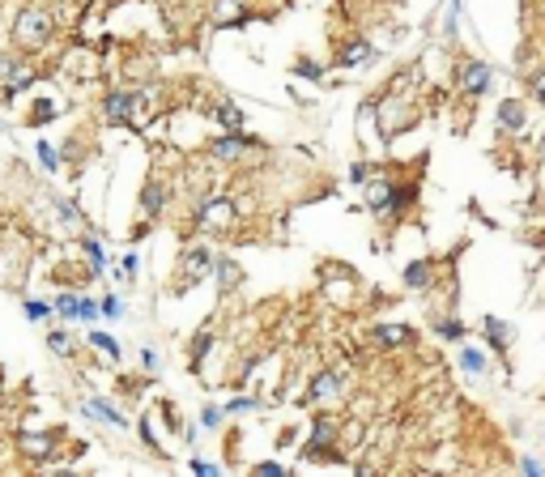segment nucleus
Here are the masks:
<instances>
[{"label": "nucleus", "mask_w": 545, "mask_h": 477, "mask_svg": "<svg viewBox=\"0 0 545 477\" xmlns=\"http://www.w3.org/2000/svg\"><path fill=\"white\" fill-rule=\"evenodd\" d=\"M243 0H213V21L217 26H234V21H243V9H239Z\"/></svg>", "instance_id": "nucleus-18"}, {"label": "nucleus", "mask_w": 545, "mask_h": 477, "mask_svg": "<svg viewBox=\"0 0 545 477\" xmlns=\"http://www.w3.org/2000/svg\"><path fill=\"white\" fill-rule=\"evenodd\" d=\"M162 209H166V188H162L158 179H149L145 192H141V213H145V218H158Z\"/></svg>", "instance_id": "nucleus-10"}, {"label": "nucleus", "mask_w": 545, "mask_h": 477, "mask_svg": "<svg viewBox=\"0 0 545 477\" xmlns=\"http://www.w3.org/2000/svg\"><path fill=\"white\" fill-rule=\"evenodd\" d=\"M533 94H537V98L545 102V68L537 73V77H533Z\"/></svg>", "instance_id": "nucleus-40"}, {"label": "nucleus", "mask_w": 545, "mask_h": 477, "mask_svg": "<svg viewBox=\"0 0 545 477\" xmlns=\"http://www.w3.org/2000/svg\"><path fill=\"white\" fill-rule=\"evenodd\" d=\"M333 435H337V431H333V422H324V418H320V422H315V431H311L307 456H311V461H315V456H328V452H333Z\"/></svg>", "instance_id": "nucleus-12"}, {"label": "nucleus", "mask_w": 545, "mask_h": 477, "mask_svg": "<svg viewBox=\"0 0 545 477\" xmlns=\"http://www.w3.org/2000/svg\"><path fill=\"white\" fill-rule=\"evenodd\" d=\"M94 316H98V303H94V299H81V320H85V324H90V320H94Z\"/></svg>", "instance_id": "nucleus-36"}, {"label": "nucleus", "mask_w": 545, "mask_h": 477, "mask_svg": "<svg viewBox=\"0 0 545 477\" xmlns=\"http://www.w3.org/2000/svg\"><path fill=\"white\" fill-rule=\"evenodd\" d=\"M85 256H90V273L98 277V273H102V243H98L94 235H85Z\"/></svg>", "instance_id": "nucleus-26"}, {"label": "nucleus", "mask_w": 545, "mask_h": 477, "mask_svg": "<svg viewBox=\"0 0 545 477\" xmlns=\"http://www.w3.org/2000/svg\"><path fill=\"white\" fill-rule=\"evenodd\" d=\"M47 448H51V439H43V435H26V452L38 461V456H47Z\"/></svg>", "instance_id": "nucleus-30"}, {"label": "nucleus", "mask_w": 545, "mask_h": 477, "mask_svg": "<svg viewBox=\"0 0 545 477\" xmlns=\"http://www.w3.org/2000/svg\"><path fill=\"white\" fill-rule=\"evenodd\" d=\"M119 311H124V303H119V299H115V294H107V299H102V303H98V316H107V320H115V316H119Z\"/></svg>", "instance_id": "nucleus-31"}, {"label": "nucleus", "mask_w": 545, "mask_h": 477, "mask_svg": "<svg viewBox=\"0 0 545 477\" xmlns=\"http://www.w3.org/2000/svg\"><path fill=\"white\" fill-rule=\"evenodd\" d=\"M431 273H435L431 260H414V264L405 269V286H409V290H426V286H431Z\"/></svg>", "instance_id": "nucleus-16"}, {"label": "nucleus", "mask_w": 545, "mask_h": 477, "mask_svg": "<svg viewBox=\"0 0 545 477\" xmlns=\"http://www.w3.org/2000/svg\"><path fill=\"white\" fill-rule=\"evenodd\" d=\"M141 367H145V371H158L162 363H158V354H153V350H141Z\"/></svg>", "instance_id": "nucleus-37"}, {"label": "nucleus", "mask_w": 545, "mask_h": 477, "mask_svg": "<svg viewBox=\"0 0 545 477\" xmlns=\"http://www.w3.org/2000/svg\"><path fill=\"white\" fill-rule=\"evenodd\" d=\"M371 337H375V345H384V350H392V345H409V341H414V333H409L405 324H379Z\"/></svg>", "instance_id": "nucleus-11"}, {"label": "nucleus", "mask_w": 545, "mask_h": 477, "mask_svg": "<svg viewBox=\"0 0 545 477\" xmlns=\"http://www.w3.org/2000/svg\"><path fill=\"white\" fill-rule=\"evenodd\" d=\"M239 409H256V401H230L222 414H239Z\"/></svg>", "instance_id": "nucleus-39"}, {"label": "nucleus", "mask_w": 545, "mask_h": 477, "mask_svg": "<svg viewBox=\"0 0 545 477\" xmlns=\"http://www.w3.org/2000/svg\"><path fill=\"white\" fill-rule=\"evenodd\" d=\"M81 409H85L90 418H98V422H107V427H119V431L128 427V418H124V414H119V409H115L111 401H102V397H90V401H85Z\"/></svg>", "instance_id": "nucleus-9"}, {"label": "nucleus", "mask_w": 545, "mask_h": 477, "mask_svg": "<svg viewBox=\"0 0 545 477\" xmlns=\"http://www.w3.org/2000/svg\"><path fill=\"white\" fill-rule=\"evenodd\" d=\"M196 222H200V226H209V230L230 226V222H234V200H226V196L205 200V205H200V213H196Z\"/></svg>", "instance_id": "nucleus-6"}, {"label": "nucleus", "mask_w": 545, "mask_h": 477, "mask_svg": "<svg viewBox=\"0 0 545 477\" xmlns=\"http://www.w3.org/2000/svg\"><path fill=\"white\" fill-rule=\"evenodd\" d=\"M30 81H34L30 64L17 60L13 51H0V85H4V94H17V90H26Z\"/></svg>", "instance_id": "nucleus-5"}, {"label": "nucleus", "mask_w": 545, "mask_h": 477, "mask_svg": "<svg viewBox=\"0 0 545 477\" xmlns=\"http://www.w3.org/2000/svg\"><path fill=\"white\" fill-rule=\"evenodd\" d=\"M55 209H60V222H77V218H81V213H77V205H72V200H60V205H55Z\"/></svg>", "instance_id": "nucleus-34"}, {"label": "nucleus", "mask_w": 545, "mask_h": 477, "mask_svg": "<svg viewBox=\"0 0 545 477\" xmlns=\"http://www.w3.org/2000/svg\"><path fill=\"white\" fill-rule=\"evenodd\" d=\"M499 128H507V132H524V128H529V107L516 102V98H507V102L499 107Z\"/></svg>", "instance_id": "nucleus-8"}, {"label": "nucleus", "mask_w": 545, "mask_h": 477, "mask_svg": "<svg viewBox=\"0 0 545 477\" xmlns=\"http://www.w3.org/2000/svg\"><path fill=\"white\" fill-rule=\"evenodd\" d=\"M337 392H341V375L328 371V375H315V380H311V392H307V397H311V401H333Z\"/></svg>", "instance_id": "nucleus-14"}, {"label": "nucleus", "mask_w": 545, "mask_h": 477, "mask_svg": "<svg viewBox=\"0 0 545 477\" xmlns=\"http://www.w3.org/2000/svg\"><path fill=\"white\" fill-rule=\"evenodd\" d=\"M90 345H98L111 363H119V354H124V345H119L115 337H107V333H90Z\"/></svg>", "instance_id": "nucleus-22"}, {"label": "nucleus", "mask_w": 545, "mask_h": 477, "mask_svg": "<svg viewBox=\"0 0 545 477\" xmlns=\"http://www.w3.org/2000/svg\"><path fill=\"white\" fill-rule=\"evenodd\" d=\"M47 345H51L60 358H68V354H72V341H68V333H64V328H55V333L47 337Z\"/></svg>", "instance_id": "nucleus-28"}, {"label": "nucleus", "mask_w": 545, "mask_h": 477, "mask_svg": "<svg viewBox=\"0 0 545 477\" xmlns=\"http://www.w3.org/2000/svg\"><path fill=\"white\" fill-rule=\"evenodd\" d=\"M55 111H60V107H55V98H38V102H34V115H30V124L38 128V124H47V119H55Z\"/></svg>", "instance_id": "nucleus-24"}, {"label": "nucleus", "mask_w": 545, "mask_h": 477, "mask_svg": "<svg viewBox=\"0 0 545 477\" xmlns=\"http://www.w3.org/2000/svg\"><path fill=\"white\" fill-rule=\"evenodd\" d=\"M350 179H354V183H367V179H371V166H367V162H354V166H350Z\"/></svg>", "instance_id": "nucleus-33"}, {"label": "nucleus", "mask_w": 545, "mask_h": 477, "mask_svg": "<svg viewBox=\"0 0 545 477\" xmlns=\"http://www.w3.org/2000/svg\"><path fill=\"white\" fill-rule=\"evenodd\" d=\"M51 311H60L64 320H81V299H77V294H60V299L51 303Z\"/></svg>", "instance_id": "nucleus-21"}, {"label": "nucleus", "mask_w": 545, "mask_h": 477, "mask_svg": "<svg viewBox=\"0 0 545 477\" xmlns=\"http://www.w3.org/2000/svg\"><path fill=\"white\" fill-rule=\"evenodd\" d=\"M435 333H439L443 341H465V324H460V320H439Z\"/></svg>", "instance_id": "nucleus-27"}, {"label": "nucleus", "mask_w": 545, "mask_h": 477, "mask_svg": "<svg viewBox=\"0 0 545 477\" xmlns=\"http://www.w3.org/2000/svg\"><path fill=\"white\" fill-rule=\"evenodd\" d=\"M13 38L21 43V47H43L47 38H51V13H43V9H21L17 17H13Z\"/></svg>", "instance_id": "nucleus-1"}, {"label": "nucleus", "mask_w": 545, "mask_h": 477, "mask_svg": "<svg viewBox=\"0 0 545 477\" xmlns=\"http://www.w3.org/2000/svg\"><path fill=\"white\" fill-rule=\"evenodd\" d=\"M367 60H375V47H371L367 38H354V43L341 51V64H345V68H354V64H367Z\"/></svg>", "instance_id": "nucleus-15"}, {"label": "nucleus", "mask_w": 545, "mask_h": 477, "mask_svg": "<svg viewBox=\"0 0 545 477\" xmlns=\"http://www.w3.org/2000/svg\"><path fill=\"white\" fill-rule=\"evenodd\" d=\"M136 119V98L128 90L107 94V124H132Z\"/></svg>", "instance_id": "nucleus-7"}, {"label": "nucleus", "mask_w": 545, "mask_h": 477, "mask_svg": "<svg viewBox=\"0 0 545 477\" xmlns=\"http://www.w3.org/2000/svg\"><path fill=\"white\" fill-rule=\"evenodd\" d=\"M460 367H465L469 375H482V371H486V354L473 350V345H465V350H460Z\"/></svg>", "instance_id": "nucleus-23"}, {"label": "nucleus", "mask_w": 545, "mask_h": 477, "mask_svg": "<svg viewBox=\"0 0 545 477\" xmlns=\"http://www.w3.org/2000/svg\"><path fill=\"white\" fill-rule=\"evenodd\" d=\"M34 154H38V162H43V171H51V175L60 171V154H55V149H51L47 141H38V145H34Z\"/></svg>", "instance_id": "nucleus-25"}, {"label": "nucleus", "mask_w": 545, "mask_h": 477, "mask_svg": "<svg viewBox=\"0 0 545 477\" xmlns=\"http://www.w3.org/2000/svg\"><path fill=\"white\" fill-rule=\"evenodd\" d=\"M209 345H213V341H209V333H200V337H196V350H192V358L200 363V358L209 354Z\"/></svg>", "instance_id": "nucleus-35"}, {"label": "nucleus", "mask_w": 545, "mask_h": 477, "mask_svg": "<svg viewBox=\"0 0 545 477\" xmlns=\"http://www.w3.org/2000/svg\"><path fill=\"white\" fill-rule=\"evenodd\" d=\"M414 200V188H392L388 179H375L371 183V192H367V209L371 213H379V218H388V213H396L401 205H409Z\"/></svg>", "instance_id": "nucleus-2"}, {"label": "nucleus", "mask_w": 545, "mask_h": 477, "mask_svg": "<svg viewBox=\"0 0 545 477\" xmlns=\"http://www.w3.org/2000/svg\"><path fill=\"white\" fill-rule=\"evenodd\" d=\"M205 269H209V252H205V247H196V252H192V256L183 260V273H188V286H196Z\"/></svg>", "instance_id": "nucleus-19"}, {"label": "nucleus", "mask_w": 545, "mask_h": 477, "mask_svg": "<svg viewBox=\"0 0 545 477\" xmlns=\"http://www.w3.org/2000/svg\"><path fill=\"white\" fill-rule=\"evenodd\" d=\"M51 316V303H38V299H30L26 303V320H34V324H43Z\"/></svg>", "instance_id": "nucleus-29"}, {"label": "nucleus", "mask_w": 545, "mask_h": 477, "mask_svg": "<svg viewBox=\"0 0 545 477\" xmlns=\"http://www.w3.org/2000/svg\"><path fill=\"white\" fill-rule=\"evenodd\" d=\"M252 149H256V136H247L243 128L222 132V136L209 145V154H213V158H222V162H234V158H243V154H252Z\"/></svg>", "instance_id": "nucleus-4"}, {"label": "nucleus", "mask_w": 545, "mask_h": 477, "mask_svg": "<svg viewBox=\"0 0 545 477\" xmlns=\"http://www.w3.org/2000/svg\"><path fill=\"white\" fill-rule=\"evenodd\" d=\"M213 273H217V286H222V290H226V294H230V290H239V286H243V269H239V264H234V260H226V256H222V260H217V264H213Z\"/></svg>", "instance_id": "nucleus-13"}, {"label": "nucleus", "mask_w": 545, "mask_h": 477, "mask_svg": "<svg viewBox=\"0 0 545 477\" xmlns=\"http://www.w3.org/2000/svg\"><path fill=\"white\" fill-rule=\"evenodd\" d=\"M490 81H495V68H490V64H482V60H465V64L456 68V90H460V94H469V98L486 94V90H490Z\"/></svg>", "instance_id": "nucleus-3"}, {"label": "nucleus", "mask_w": 545, "mask_h": 477, "mask_svg": "<svg viewBox=\"0 0 545 477\" xmlns=\"http://www.w3.org/2000/svg\"><path fill=\"white\" fill-rule=\"evenodd\" d=\"M256 473H269V477H281V473H286V465H273V461H264V465H256Z\"/></svg>", "instance_id": "nucleus-38"}, {"label": "nucleus", "mask_w": 545, "mask_h": 477, "mask_svg": "<svg viewBox=\"0 0 545 477\" xmlns=\"http://www.w3.org/2000/svg\"><path fill=\"white\" fill-rule=\"evenodd\" d=\"M217 422H222V409H217V405H205V409H200V427H205V431H213Z\"/></svg>", "instance_id": "nucleus-32"}, {"label": "nucleus", "mask_w": 545, "mask_h": 477, "mask_svg": "<svg viewBox=\"0 0 545 477\" xmlns=\"http://www.w3.org/2000/svg\"><path fill=\"white\" fill-rule=\"evenodd\" d=\"M482 333L490 337V345H495V350H507V341H512V328H507L503 320H495V316H486V320H482Z\"/></svg>", "instance_id": "nucleus-17"}, {"label": "nucleus", "mask_w": 545, "mask_h": 477, "mask_svg": "<svg viewBox=\"0 0 545 477\" xmlns=\"http://www.w3.org/2000/svg\"><path fill=\"white\" fill-rule=\"evenodd\" d=\"M217 124H222L226 132H234V128H243V111H239L234 102H222V107H217Z\"/></svg>", "instance_id": "nucleus-20"}]
</instances>
